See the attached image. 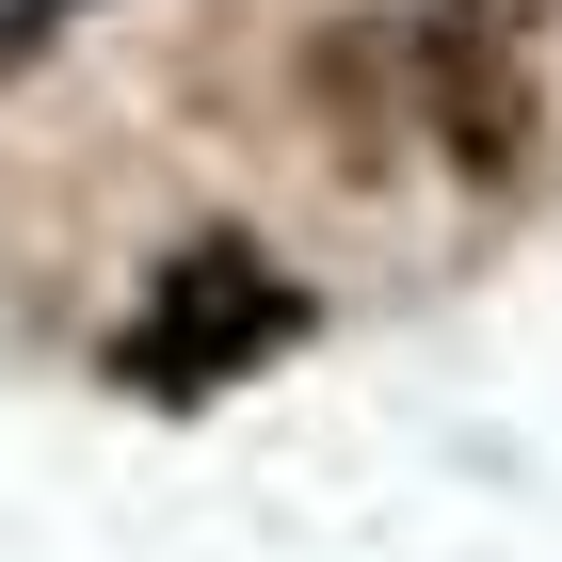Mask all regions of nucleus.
Segmentation results:
<instances>
[{"mask_svg":"<svg viewBox=\"0 0 562 562\" xmlns=\"http://www.w3.org/2000/svg\"><path fill=\"white\" fill-rule=\"evenodd\" d=\"M305 338V290L241 241V225H210V241H177L161 258V290L130 305V338H113V370H130L145 402H210V386H241L258 353H290Z\"/></svg>","mask_w":562,"mask_h":562,"instance_id":"1","label":"nucleus"},{"mask_svg":"<svg viewBox=\"0 0 562 562\" xmlns=\"http://www.w3.org/2000/svg\"><path fill=\"white\" fill-rule=\"evenodd\" d=\"M65 16H81V0H0V65H33V48L65 33Z\"/></svg>","mask_w":562,"mask_h":562,"instance_id":"2","label":"nucleus"}]
</instances>
